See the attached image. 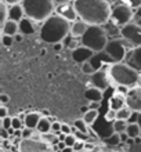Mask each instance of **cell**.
I'll list each match as a JSON object with an SVG mask.
<instances>
[{
    "label": "cell",
    "instance_id": "obj_15",
    "mask_svg": "<svg viewBox=\"0 0 141 152\" xmlns=\"http://www.w3.org/2000/svg\"><path fill=\"white\" fill-rule=\"evenodd\" d=\"M40 32V26H37L36 21L31 20L28 17H25L20 21V33L22 35H33V33Z\"/></svg>",
    "mask_w": 141,
    "mask_h": 152
},
{
    "label": "cell",
    "instance_id": "obj_13",
    "mask_svg": "<svg viewBox=\"0 0 141 152\" xmlns=\"http://www.w3.org/2000/svg\"><path fill=\"white\" fill-rule=\"evenodd\" d=\"M89 62L93 65V68L96 69V71H100V69H102L105 65H112V64H115V62H113V60L105 51L96 53V54H94V56L90 58Z\"/></svg>",
    "mask_w": 141,
    "mask_h": 152
},
{
    "label": "cell",
    "instance_id": "obj_50",
    "mask_svg": "<svg viewBox=\"0 0 141 152\" xmlns=\"http://www.w3.org/2000/svg\"><path fill=\"white\" fill-rule=\"evenodd\" d=\"M0 134H1V138H3V140H7V137H8V132H7V130L0 129Z\"/></svg>",
    "mask_w": 141,
    "mask_h": 152
},
{
    "label": "cell",
    "instance_id": "obj_45",
    "mask_svg": "<svg viewBox=\"0 0 141 152\" xmlns=\"http://www.w3.org/2000/svg\"><path fill=\"white\" fill-rule=\"evenodd\" d=\"M75 136L77 137V140H80V141H87V140H90V138H89V134H85V133L77 132V130H76V133H75Z\"/></svg>",
    "mask_w": 141,
    "mask_h": 152
},
{
    "label": "cell",
    "instance_id": "obj_52",
    "mask_svg": "<svg viewBox=\"0 0 141 152\" xmlns=\"http://www.w3.org/2000/svg\"><path fill=\"white\" fill-rule=\"evenodd\" d=\"M129 138H130V137L129 136H127V133H121V140L122 141H127V140H129Z\"/></svg>",
    "mask_w": 141,
    "mask_h": 152
},
{
    "label": "cell",
    "instance_id": "obj_20",
    "mask_svg": "<svg viewBox=\"0 0 141 152\" xmlns=\"http://www.w3.org/2000/svg\"><path fill=\"white\" fill-rule=\"evenodd\" d=\"M85 97L86 100H89L90 102H101L102 101V97H104V91L100 90L97 87H87L85 91Z\"/></svg>",
    "mask_w": 141,
    "mask_h": 152
},
{
    "label": "cell",
    "instance_id": "obj_57",
    "mask_svg": "<svg viewBox=\"0 0 141 152\" xmlns=\"http://www.w3.org/2000/svg\"><path fill=\"white\" fill-rule=\"evenodd\" d=\"M138 124H140V127H141V113H140V118H138Z\"/></svg>",
    "mask_w": 141,
    "mask_h": 152
},
{
    "label": "cell",
    "instance_id": "obj_41",
    "mask_svg": "<svg viewBox=\"0 0 141 152\" xmlns=\"http://www.w3.org/2000/svg\"><path fill=\"white\" fill-rule=\"evenodd\" d=\"M35 130H36V129H35ZM35 130H32V129H28V127L22 129V138H32L33 132H35Z\"/></svg>",
    "mask_w": 141,
    "mask_h": 152
},
{
    "label": "cell",
    "instance_id": "obj_49",
    "mask_svg": "<svg viewBox=\"0 0 141 152\" xmlns=\"http://www.w3.org/2000/svg\"><path fill=\"white\" fill-rule=\"evenodd\" d=\"M56 1L57 6H60V4H66V3H73V0H54Z\"/></svg>",
    "mask_w": 141,
    "mask_h": 152
},
{
    "label": "cell",
    "instance_id": "obj_33",
    "mask_svg": "<svg viewBox=\"0 0 141 152\" xmlns=\"http://www.w3.org/2000/svg\"><path fill=\"white\" fill-rule=\"evenodd\" d=\"M12 129H15V130H22L24 129V119L21 118V116H14L12 118Z\"/></svg>",
    "mask_w": 141,
    "mask_h": 152
},
{
    "label": "cell",
    "instance_id": "obj_11",
    "mask_svg": "<svg viewBox=\"0 0 141 152\" xmlns=\"http://www.w3.org/2000/svg\"><path fill=\"white\" fill-rule=\"evenodd\" d=\"M126 105L133 109V112L141 113V86L130 88L129 93L126 94Z\"/></svg>",
    "mask_w": 141,
    "mask_h": 152
},
{
    "label": "cell",
    "instance_id": "obj_24",
    "mask_svg": "<svg viewBox=\"0 0 141 152\" xmlns=\"http://www.w3.org/2000/svg\"><path fill=\"white\" fill-rule=\"evenodd\" d=\"M51 124L53 122L48 118H42L40 122H39V124H37V129L36 130H39V132L42 133V134H45V133H50L51 132Z\"/></svg>",
    "mask_w": 141,
    "mask_h": 152
},
{
    "label": "cell",
    "instance_id": "obj_48",
    "mask_svg": "<svg viewBox=\"0 0 141 152\" xmlns=\"http://www.w3.org/2000/svg\"><path fill=\"white\" fill-rule=\"evenodd\" d=\"M53 47H54V50H56V51H61V50H62L65 46H64V43H62V42H60V43L53 44Z\"/></svg>",
    "mask_w": 141,
    "mask_h": 152
},
{
    "label": "cell",
    "instance_id": "obj_12",
    "mask_svg": "<svg viewBox=\"0 0 141 152\" xmlns=\"http://www.w3.org/2000/svg\"><path fill=\"white\" fill-rule=\"evenodd\" d=\"M56 14L61 15L62 18H65V20H68L69 22H73V21L79 20V15H77V11H76L73 3H66V4H60V6H57Z\"/></svg>",
    "mask_w": 141,
    "mask_h": 152
},
{
    "label": "cell",
    "instance_id": "obj_7",
    "mask_svg": "<svg viewBox=\"0 0 141 152\" xmlns=\"http://www.w3.org/2000/svg\"><path fill=\"white\" fill-rule=\"evenodd\" d=\"M134 12L136 10H133L132 7H129L127 4H125L123 1L112 6V12H111V18L109 22L113 24L115 26H125V25L133 22L134 20Z\"/></svg>",
    "mask_w": 141,
    "mask_h": 152
},
{
    "label": "cell",
    "instance_id": "obj_54",
    "mask_svg": "<svg viewBox=\"0 0 141 152\" xmlns=\"http://www.w3.org/2000/svg\"><path fill=\"white\" fill-rule=\"evenodd\" d=\"M98 104H100V102H91V105H90L89 108L90 109H97L98 108Z\"/></svg>",
    "mask_w": 141,
    "mask_h": 152
},
{
    "label": "cell",
    "instance_id": "obj_27",
    "mask_svg": "<svg viewBox=\"0 0 141 152\" xmlns=\"http://www.w3.org/2000/svg\"><path fill=\"white\" fill-rule=\"evenodd\" d=\"M62 43H64V46H65V47H66V48H69L71 51H73V50H76V48L79 47V46H82V44H79V43H80V39L77 40L76 37L71 36V35H69V36L66 37V39H65L64 42H62Z\"/></svg>",
    "mask_w": 141,
    "mask_h": 152
},
{
    "label": "cell",
    "instance_id": "obj_26",
    "mask_svg": "<svg viewBox=\"0 0 141 152\" xmlns=\"http://www.w3.org/2000/svg\"><path fill=\"white\" fill-rule=\"evenodd\" d=\"M133 109L129 108L127 105L123 107L121 111H118L116 112V119H121V120H126V122H129V119L133 116Z\"/></svg>",
    "mask_w": 141,
    "mask_h": 152
},
{
    "label": "cell",
    "instance_id": "obj_38",
    "mask_svg": "<svg viewBox=\"0 0 141 152\" xmlns=\"http://www.w3.org/2000/svg\"><path fill=\"white\" fill-rule=\"evenodd\" d=\"M11 124H12V118H11V116H7V118L1 119V129H4V130L11 129L12 127Z\"/></svg>",
    "mask_w": 141,
    "mask_h": 152
},
{
    "label": "cell",
    "instance_id": "obj_44",
    "mask_svg": "<svg viewBox=\"0 0 141 152\" xmlns=\"http://www.w3.org/2000/svg\"><path fill=\"white\" fill-rule=\"evenodd\" d=\"M61 126H62V123H60V122H53V124H51V132H54V133H61Z\"/></svg>",
    "mask_w": 141,
    "mask_h": 152
},
{
    "label": "cell",
    "instance_id": "obj_32",
    "mask_svg": "<svg viewBox=\"0 0 141 152\" xmlns=\"http://www.w3.org/2000/svg\"><path fill=\"white\" fill-rule=\"evenodd\" d=\"M121 134L119 133H113L112 136H109L107 140H105V142L108 145H118L119 142H121Z\"/></svg>",
    "mask_w": 141,
    "mask_h": 152
},
{
    "label": "cell",
    "instance_id": "obj_16",
    "mask_svg": "<svg viewBox=\"0 0 141 152\" xmlns=\"http://www.w3.org/2000/svg\"><path fill=\"white\" fill-rule=\"evenodd\" d=\"M126 64H129L132 68L141 73V46L134 47L132 51L129 53V56L126 57Z\"/></svg>",
    "mask_w": 141,
    "mask_h": 152
},
{
    "label": "cell",
    "instance_id": "obj_25",
    "mask_svg": "<svg viewBox=\"0 0 141 152\" xmlns=\"http://www.w3.org/2000/svg\"><path fill=\"white\" fill-rule=\"evenodd\" d=\"M126 133H127V136L130 137V138H137V137H140V133H141V127L138 123H129V126H127V129H126Z\"/></svg>",
    "mask_w": 141,
    "mask_h": 152
},
{
    "label": "cell",
    "instance_id": "obj_47",
    "mask_svg": "<svg viewBox=\"0 0 141 152\" xmlns=\"http://www.w3.org/2000/svg\"><path fill=\"white\" fill-rule=\"evenodd\" d=\"M1 1H4L8 6H15V4H22L24 0H1Z\"/></svg>",
    "mask_w": 141,
    "mask_h": 152
},
{
    "label": "cell",
    "instance_id": "obj_46",
    "mask_svg": "<svg viewBox=\"0 0 141 152\" xmlns=\"http://www.w3.org/2000/svg\"><path fill=\"white\" fill-rule=\"evenodd\" d=\"M7 116H8V108L6 105H1V107H0V118L4 119V118H7Z\"/></svg>",
    "mask_w": 141,
    "mask_h": 152
},
{
    "label": "cell",
    "instance_id": "obj_19",
    "mask_svg": "<svg viewBox=\"0 0 141 152\" xmlns=\"http://www.w3.org/2000/svg\"><path fill=\"white\" fill-rule=\"evenodd\" d=\"M42 118H43V116H42V113H39V112H29V113H26L25 118H24L25 127L32 129V130L37 129V124H39V122H40Z\"/></svg>",
    "mask_w": 141,
    "mask_h": 152
},
{
    "label": "cell",
    "instance_id": "obj_35",
    "mask_svg": "<svg viewBox=\"0 0 141 152\" xmlns=\"http://www.w3.org/2000/svg\"><path fill=\"white\" fill-rule=\"evenodd\" d=\"M76 141H77V137L75 134H68L64 138V142L66 144V147H71V148H73V145L76 144Z\"/></svg>",
    "mask_w": 141,
    "mask_h": 152
},
{
    "label": "cell",
    "instance_id": "obj_4",
    "mask_svg": "<svg viewBox=\"0 0 141 152\" xmlns=\"http://www.w3.org/2000/svg\"><path fill=\"white\" fill-rule=\"evenodd\" d=\"M22 7L25 17L36 22H45L56 12L57 4L54 0H24Z\"/></svg>",
    "mask_w": 141,
    "mask_h": 152
},
{
    "label": "cell",
    "instance_id": "obj_53",
    "mask_svg": "<svg viewBox=\"0 0 141 152\" xmlns=\"http://www.w3.org/2000/svg\"><path fill=\"white\" fill-rule=\"evenodd\" d=\"M22 36H24L22 33H17L15 36H14V39H15V42H21V40H22Z\"/></svg>",
    "mask_w": 141,
    "mask_h": 152
},
{
    "label": "cell",
    "instance_id": "obj_17",
    "mask_svg": "<svg viewBox=\"0 0 141 152\" xmlns=\"http://www.w3.org/2000/svg\"><path fill=\"white\" fill-rule=\"evenodd\" d=\"M90 25L87 24V22H85L83 20H76L73 21L72 24H71V36L76 37V39H82L83 37V35L86 33V31L89 29Z\"/></svg>",
    "mask_w": 141,
    "mask_h": 152
},
{
    "label": "cell",
    "instance_id": "obj_18",
    "mask_svg": "<svg viewBox=\"0 0 141 152\" xmlns=\"http://www.w3.org/2000/svg\"><path fill=\"white\" fill-rule=\"evenodd\" d=\"M123 107H126V96L122 94V93L116 91L111 97L109 100V109H113V111H121Z\"/></svg>",
    "mask_w": 141,
    "mask_h": 152
},
{
    "label": "cell",
    "instance_id": "obj_1",
    "mask_svg": "<svg viewBox=\"0 0 141 152\" xmlns=\"http://www.w3.org/2000/svg\"><path fill=\"white\" fill-rule=\"evenodd\" d=\"M80 20L89 25H107L111 18L112 6L107 0H73Z\"/></svg>",
    "mask_w": 141,
    "mask_h": 152
},
{
    "label": "cell",
    "instance_id": "obj_23",
    "mask_svg": "<svg viewBox=\"0 0 141 152\" xmlns=\"http://www.w3.org/2000/svg\"><path fill=\"white\" fill-rule=\"evenodd\" d=\"M0 14H1L0 15V25H4L10 20V6L6 4L4 1L0 3Z\"/></svg>",
    "mask_w": 141,
    "mask_h": 152
},
{
    "label": "cell",
    "instance_id": "obj_8",
    "mask_svg": "<svg viewBox=\"0 0 141 152\" xmlns=\"http://www.w3.org/2000/svg\"><path fill=\"white\" fill-rule=\"evenodd\" d=\"M109 66L111 65H105L102 69L96 71L93 75L90 76V86L91 87H97L102 90V91H105L111 86V83H113L112 77L109 75Z\"/></svg>",
    "mask_w": 141,
    "mask_h": 152
},
{
    "label": "cell",
    "instance_id": "obj_36",
    "mask_svg": "<svg viewBox=\"0 0 141 152\" xmlns=\"http://www.w3.org/2000/svg\"><path fill=\"white\" fill-rule=\"evenodd\" d=\"M15 39L14 36H8V35H1V43H3L4 47H11L12 44H14Z\"/></svg>",
    "mask_w": 141,
    "mask_h": 152
},
{
    "label": "cell",
    "instance_id": "obj_29",
    "mask_svg": "<svg viewBox=\"0 0 141 152\" xmlns=\"http://www.w3.org/2000/svg\"><path fill=\"white\" fill-rule=\"evenodd\" d=\"M97 118H98V109H89L86 113H83V119L89 126L96 122Z\"/></svg>",
    "mask_w": 141,
    "mask_h": 152
},
{
    "label": "cell",
    "instance_id": "obj_22",
    "mask_svg": "<svg viewBox=\"0 0 141 152\" xmlns=\"http://www.w3.org/2000/svg\"><path fill=\"white\" fill-rule=\"evenodd\" d=\"M22 18H25V11L22 4H15V6H10V20L20 22Z\"/></svg>",
    "mask_w": 141,
    "mask_h": 152
},
{
    "label": "cell",
    "instance_id": "obj_59",
    "mask_svg": "<svg viewBox=\"0 0 141 152\" xmlns=\"http://www.w3.org/2000/svg\"><path fill=\"white\" fill-rule=\"evenodd\" d=\"M140 138H141V133H140Z\"/></svg>",
    "mask_w": 141,
    "mask_h": 152
},
{
    "label": "cell",
    "instance_id": "obj_40",
    "mask_svg": "<svg viewBox=\"0 0 141 152\" xmlns=\"http://www.w3.org/2000/svg\"><path fill=\"white\" fill-rule=\"evenodd\" d=\"M72 130H73V127H71V126L66 123H62V126H61V134H65V136L72 134Z\"/></svg>",
    "mask_w": 141,
    "mask_h": 152
},
{
    "label": "cell",
    "instance_id": "obj_10",
    "mask_svg": "<svg viewBox=\"0 0 141 152\" xmlns=\"http://www.w3.org/2000/svg\"><path fill=\"white\" fill-rule=\"evenodd\" d=\"M121 36L129 40L134 47L141 46V28L136 22H130L121 28Z\"/></svg>",
    "mask_w": 141,
    "mask_h": 152
},
{
    "label": "cell",
    "instance_id": "obj_28",
    "mask_svg": "<svg viewBox=\"0 0 141 152\" xmlns=\"http://www.w3.org/2000/svg\"><path fill=\"white\" fill-rule=\"evenodd\" d=\"M129 126V122H126V120H121V119H116L112 122V127H113V132L115 133H125L126 129Z\"/></svg>",
    "mask_w": 141,
    "mask_h": 152
},
{
    "label": "cell",
    "instance_id": "obj_5",
    "mask_svg": "<svg viewBox=\"0 0 141 152\" xmlns=\"http://www.w3.org/2000/svg\"><path fill=\"white\" fill-rule=\"evenodd\" d=\"M108 33L102 25H90L83 37L80 39V44L93 50L94 53L104 51L108 43Z\"/></svg>",
    "mask_w": 141,
    "mask_h": 152
},
{
    "label": "cell",
    "instance_id": "obj_39",
    "mask_svg": "<svg viewBox=\"0 0 141 152\" xmlns=\"http://www.w3.org/2000/svg\"><path fill=\"white\" fill-rule=\"evenodd\" d=\"M105 120H108V122H113V120H116V111H113V109H108V112L105 113Z\"/></svg>",
    "mask_w": 141,
    "mask_h": 152
},
{
    "label": "cell",
    "instance_id": "obj_2",
    "mask_svg": "<svg viewBox=\"0 0 141 152\" xmlns=\"http://www.w3.org/2000/svg\"><path fill=\"white\" fill-rule=\"evenodd\" d=\"M71 24L72 22H69L68 20H65L54 12L50 18H47L45 22H42L39 36L42 40H45L46 43L50 44L64 42L71 35Z\"/></svg>",
    "mask_w": 141,
    "mask_h": 152
},
{
    "label": "cell",
    "instance_id": "obj_56",
    "mask_svg": "<svg viewBox=\"0 0 141 152\" xmlns=\"http://www.w3.org/2000/svg\"><path fill=\"white\" fill-rule=\"evenodd\" d=\"M107 1H108L111 6H115V4H118L119 1H121V0H107Z\"/></svg>",
    "mask_w": 141,
    "mask_h": 152
},
{
    "label": "cell",
    "instance_id": "obj_43",
    "mask_svg": "<svg viewBox=\"0 0 141 152\" xmlns=\"http://www.w3.org/2000/svg\"><path fill=\"white\" fill-rule=\"evenodd\" d=\"M133 22H136V24H137L138 26L141 28V7L137 8V10H136V12H134V20H133Z\"/></svg>",
    "mask_w": 141,
    "mask_h": 152
},
{
    "label": "cell",
    "instance_id": "obj_6",
    "mask_svg": "<svg viewBox=\"0 0 141 152\" xmlns=\"http://www.w3.org/2000/svg\"><path fill=\"white\" fill-rule=\"evenodd\" d=\"M133 48L134 46L130 43L129 40H126L122 36H118V37H111L108 40L104 51L112 58L113 62H123V61H126V57L129 56V53Z\"/></svg>",
    "mask_w": 141,
    "mask_h": 152
},
{
    "label": "cell",
    "instance_id": "obj_31",
    "mask_svg": "<svg viewBox=\"0 0 141 152\" xmlns=\"http://www.w3.org/2000/svg\"><path fill=\"white\" fill-rule=\"evenodd\" d=\"M42 140L45 141V142H47V144L53 145V144H57L58 141H61L58 137H57V133L54 132H50V133H45L43 136H42Z\"/></svg>",
    "mask_w": 141,
    "mask_h": 152
},
{
    "label": "cell",
    "instance_id": "obj_58",
    "mask_svg": "<svg viewBox=\"0 0 141 152\" xmlns=\"http://www.w3.org/2000/svg\"><path fill=\"white\" fill-rule=\"evenodd\" d=\"M140 86H141V79H140Z\"/></svg>",
    "mask_w": 141,
    "mask_h": 152
},
{
    "label": "cell",
    "instance_id": "obj_51",
    "mask_svg": "<svg viewBox=\"0 0 141 152\" xmlns=\"http://www.w3.org/2000/svg\"><path fill=\"white\" fill-rule=\"evenodd\" d=\"M0 101H1V105H6V102H8V97L3 94V96H0Z\"/></svg>",
    "mask_w": 141,
    "mask_h": 152
},
{
    "label": "cell",
    "instance_id": "obj_42",
    "mask_svg": "<svg viewBox=\"0 0 141 152\" xmlns=\"http://www.w3.org/2000/svg\"><path fill=\"white\" fill-rule=\"evenodd\" d=\"M86 148V142L85 141H80V140H77L76 141V144L73 145V151H83V149Z\"/></svg>",
    "mask_w": 141,
    "mask_h": 152
},
{
    "label": "cell",
    "instance_id": "obj_3",
    "mask_svg": "<svg viewBox=\"0 0 141 152\" xmlns=\"http://www.w3.org/2000/svg\"><path fill=\"white\" fill-rule=\"evenodd\" d=\"M109 75L116 86L133 88L140 84L141 73L126 62H115L109 66Z\"/></svg>",
    "mask_w": 141,
    "mask_h": 152
},
{
    "label": "cell",
    "instance_id": "obj_55",
    "mask_svg": "<svg viewBox=\"0 0 141 152\" xmlns=\"http://www.w3.org/2000/svg\"><path fill=\"white\" fill-rule=\"evenodd\" d=\"M60 152H73V148H71V147H65V148L61 149Z\"/></svg>",
    "mask_w": 141,
    "mask_h": 152
},
{
    "label": "cell",
    "instance_id": "obj_30",
    "mask_svg": "<svg viewBox=\"0 0 141 152\" xmlns=\"http://www.w3.org/2000/svg\"><path fill=\"white\" fill-rule=\"evenodd\" d=\"M87 126H89V124L86 123L83 118H82V119H76L75 123H73V130H77V132H82V133H85V134H89Z\"/></svg>",
    "mask_w": 141,
    "mask_h": 152
},
{
    "label": "cell",
    "instance_id": "obj_21",
    "mask_svg": "<svg viewBox=\"0 0 141 152\" xmlns=\"http://www.w3.org/2000/svg\"><path fill=\"white\" fill-rule=\"evenodd\" d=\"M20 33V22L12 20H8L4 25H1V35H8V36H15Z\"/></svg>",
    "mask_w": 141,
    "mask_h": 152
},
{
    "label": "cell",
    "instance_id": "obj_9",
    "mask_svg": "<svg viewBox=\"0 0 141 152\" xmlns=\"http://www.w3.org/2000/svg\"><path fill=\"white\" fill-rule=\"evenodd\" d=\"M20 152H53L51 145L45 142L43 140L37 141L32 138H21L18 144Z\"/></svg>",
    "mask_w": 141,
    "mask_h": 152
},
{
    "label": "cell",
    "instance_id": "obj_14",
    "mask_svg": "<svg viewBox=\"0 0 141 152\" xmlns=\"http://www.w3.org/2000/svg\"><path fill=\"white\" fill-rule=\"evenodd\" d=\"M96 53L93 50H90V48L85 47V46H79L76 50H73L72 51V60L75 62H79V64H85L87 61H90V58L94 56Z\"/></svg>",
    "mask_w": 141,
    "mask_h": 152
},
{
    "label": "cell",
    "instance_id": "obj_34",
    "mask_svg": "<svg viewBox=\"0 0 141 152\" xmlns=\"http://www.w3.org/2000/svg\"><path fill=\"white\" fill-rule=\"evenodd\" d=\"M82 72L86 73V75H89V76H91L94 72H96V69H94L93 65L87 61V62H85V64H82Z\"/></svg>",
    "mask_w": 141,
    "mask_h": 152
},
{
    "label": "cell",
    "instance_id": "obj_37",
    "mask_svg": "<svg viewBox=\"0 0 141 152\" xmlns=\"http://www.w3.org/2000/svg\"><path fill=\"white\" fill-rule=\"evenodd\" d=\"M125 4H127L129 7H132L133 10H137L141 7V0H122Z\"/></svg>",
    "mask_w": 141,
    "mask_h": 152
}]
</instances>
